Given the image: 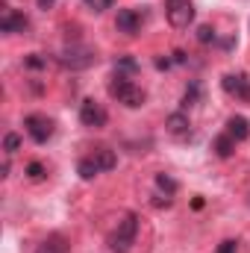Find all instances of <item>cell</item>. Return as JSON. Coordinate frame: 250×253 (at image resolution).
I'll list each match as a JSON object with an SVG mask.
<instances>
[{
    "mask_svg": "<svg viewBox=\"0 0 250 253\" xmlns=\"http://www.w3.org/2000/svg\"><path fill=\"white\" fill-rule=\"evenodd\" d=\"M227 132L236 138V141H245L250 135V121L245 118V115H233L230 121H227Z\"/></svg>",
    "mask_w": 250,
    "mask_h": 253,
    "instance_id": "cell-12",
    "label": "cell"
},
{
    "mask_svg": "<svg viewBox=\"0 0 250 253\" xmlns=\"http://www.w3.org/2000/svg\"><path fill=\"white\" fill-rule=\"evenodd\" d=\"M83 3H85V6H88L91 12H103V9H109V6H112L115 0H83Z\"/></svg>",
    "mask_w": 250,
    "mask_h": 253,
    "instance_id": "cell-23",
    "label": "cell"
},
{
    "mask_svg": "<svg viewBox=\"0 0 250 253\" xmlns=\"http://www.w3.org/2000/svg\"><path fill=\"white\" fill-rule=\"evenodd\" d=\"M109 94H112L118 103H124L126 109H138V106H144V100H147L144 88L135 85V83L126 80V77H115V80L109 83Z\"/></svg>",
    "mask_w": 250,
    "mask_h": 253,
    "instance_id": "cell-1",
    "label": "cell"
},
{
    "mask_svg": "<svg viewBox=\"0 0 250 253\" xmlns=\"http://www.w3.org/2000/svg\"><path fill=\"white\" fill-rule=\"evenodd\" d=\"M141 21H144V12H138V9H118L115 27H118V33H124V36H138Z\"/></svg>",
    "mask_w": 250,
    "mask_h": 253,
    "instance_id": "cell-8",
    "label": "cell"
},
{
    "mask_svg": "<svg viewBox=\"0 0 250 253\" xmlns=\"http://www.w3.org/2000/svg\"><path fill=\"white\" fill-rule=\"evenodd\" d=\"M27 27H30V21H27L24 12H18V9H12V6H3V15H0V33L15 36V33H24Z\"/></svg>",
    "mask_w": 250,
    "mask_h": 253,
    "instance_id": "cell-7",
    "label": "cell"
},
{
    "mask_svg": "<svg viewBox=\"0 0 250 253\" xmlns=\"http://www.w3.org/2000/svg\"><path fill=\"white\" fill-rule=\"evenodd\" d=\"M156 68H159V71H168V68H171V59H162V56H159V59H156Z\"/></svg>",
    "mask_w": 250,
    "mask_h": 253,
    "instance_id": "cell-25",
    "label": "cell"
},
{
    "mask_svg": "<svg viewBox=\"0 0 250 253\" xmlns=\"http://www.w3.org/2000/svg\"><path fill=\"white\" fill-rule=\"evenodd\" d=\"M197 100H200V83H197V80H191V83H188V88H186V94H183V109L194 106Z\"/></svg>",
    "mask_w": 250,
    "mask_h": 253,
    "instance_id": "cell-17",
    "label": "cell"
},
{
    "mask_svg": "<svg viewBox=\"0 0 250 253\" xmlns=\"http://www.w3.org/2000/svg\"><path fill=\"white\" fill-rule=\"evenodd\" d=\"M77 174H80L83 180H94V177L100 174V168H97V162H94L91 156H85V159L77 162Z\"/></svg>",
    "mask_w": 250,
    "mask_h": 253,
    "instance_id": "cell-16",
    "label": "cell"
},
{
    "mask_svg": "<svg viewBox=\"0 0 250 253\" xmlns=\"http://www.w3.org/2000/svg\"><path fill=\"white\" fill-rule=\"evenodd\" d=\"M115 71H118V77H129V74H138V71H141V65L135 62V59H132V56H118V59H115Z\"/></svg>",
    "mask_w": 250,
    "mask_h": 253,
    "instance_id": "cell-15",
    "label": "cell"
},
{
    "mask_svg": "<svg viewBox=\"0 0 250 253\" xmlns=\"http://www.w3.org/2000/svg\"><path fill=\"white\" fill-rule=\"evenodd\" d=\"M24 126H27V135H30L36 144H44V141L53 135V121L44 118V115H27V118H24Z\"/></svg>",
    "mask_w": 250,
    "mask_h": 253,
    "instance_id": "cell-5",
    "label": "cell"
},
{
    "mask_svg": "<svg viewBox=\"0 0 250 253\" xmlns=\"http://www.w3.org/2000/svg\"><path fill=\"white\" fill-rule=\"evenodd\" d=\"M18 147H21V138H18L15 132H6V138H3V150H6V153H15Z\"/></svg>",
    "mask_w": 250,
    "mask_h": 253,
    "instance_id": "cell-22",
    "label": "cell"
},
{
    "mask_svg": "<svg viewBox=\"0 0 250 253\" xmlns=\"http://www.w3.org/2000/svg\"><path fill=\"white\" fill-rule=\"evenodd\" d=\"M80 121H83V126L100 129V126H106L109 115H106V109H103L100 103H94V100H83V103H80Z\"/></svg>",
    "mask_w": 250,
    "mask_h": 253,
    "instance_id": "cell-6",
    "label": "cell"
},
{
    "mask_svg": "<svg viewBox=\"0 0 250 253\" xmlns=\"http://www.w3.org/2000/svg\"><path fill=\"white\" fill-rule=\"evenodd\" d=\"M212 150H215V156L230 159V156H233V150H236V138H233L230 132H224V135H218V138L212 141Z\"/></svg>",
    "mask_w": 250,
    "mask_h": 253,
    "instance_id": "cell-13",
    "label": "cell"
},
{
    "mask_svg": "<svg viewBox=\"0 0 250 253\" xmlns=\"http://www.w3.org/2000/svg\"><path fill=\"white\" fill-rule=\"evenodd\" d=\"M36 3H39V9H44V12H47V9H53V3H56V0H36Z\"/></svg>",
    "mask_w": 250,
    "mask_h": 253,
    "instance_id": "cell-26",
    "label": "cell"
},
{
    "mask_svg": "<svg viewBox=\"0 0 250 253\" xmlns=\"http://www.w3.org/2000/svg\"><path fill=\"white\" fill-rule=\"evenodd\" d=\"M165 15H168L171 27L183 30L194 21V3L191 0H165Z\"/></svg>",
    "mask_w": 250,
    "mask_h": 253,
    "instance_id": "cell-4",
    "label": "cell"
},
{
    "mask_svg": "<svg viewBox=\"0 0 250 253\" xmlns=\"http://www.w3.org/2000/svg\"><path fill=\"white\" fill-rule=\"evenodd\" d=\"M135 236H138V215L129 212V215H124V218L118 221V227H115V233H112V239H109L112 253H126L132 248Z\"/></svg>",
    "mask_w": 250,
    "mask_h": 253,
    "instance_id": "cell-3",
    "label": "cell"
},
{
    "mask_svg": "<svg viewBox=\"0 0 250 253\" xmlns=\"http://www.w3.org/2000/svg\"><path fill=\"white\" fill-rule=\"evenodd\" d=\"M27 177L39 183V180H44V177H47V168H44L42 162H30V165H27Z\"/></svg>",
    "mask_w": 250,
    "mask_h": 253,
    "instance_id": "cell-21",
    "label": "cell"
},
{
    "mask_svg": "<svg viewBox=\"0 0 250 253\" xmlns=\"http://www.w3.org/2000/svg\"><path fill=\"white\" fill-rule=\"evenodd\" d=\"M156 189L165 191V197H171V194H177V180H171L168 174H156Z\"/></svg>",
    "mask_w": 250,
    "mask_h": 253,
    "instance_id": "cell-18",
    "label": "cell"
},
{
    "mask_svg": "<svg viewBox=\"0 0 250 253\" xmlns=\"http://www.w3.org/2000/svg\"><path fill=\"white\" fill-rule=\"evenodd\" d=\"M236 251H239V242L236 239H227V242L218 245V253H236Z\"/></svg>",
    "mask_w": 250,
    "mask_h": 253,
    "instance_id": "cell-24",
    "label": "cell"
},
{
    "mask_svg": "<svg viewBox=\"0 0 250 253\" xmlns=\"http://www.w3.org/2000/svg\"><path fill=\"white\" fill-rule=\"evenodd\" d=\"M221 88H224L227 94L239 97V100H250V80H248V74H227V77L221 80Z\"/></svg>",
    "mask_w": 250,
    "mask_h": 253,
    "instance_id": "cell-9",
    "label": "cell"
},
{
    "mask_svg": "<svg viewBox=\"0 0 250 253\" xmlns=\"http://www.w3.org/2000/svg\"><path fill=\"white\" fill-rule=\"evenodd\" d=\"M197 42H200V44H215V42H218V33H215V27H209V24L197 27Z\"/></svg>",
    "mask_w": 250,
    "mask_h": 253,
    "instance_id": "cell-19",
    "label": "cell"
},
{
    "mask_svg": "<svg viewBox=\"0 0 250 253\" xmlns=\"http://www.w3.org/2000/svg\"><path fill=\"white\" fill-rule=\"evenodd\" d=\"M91 159L97 162L100 171H112V168L118 165V156H115V150H109V147H97V150L91 153Z\"/></svg>",
    "mask_w": 250,
    "mask_h": 253,
    "instance_id": "cell-14",
    "label": "cell"
},
{
    "mask_svg": "<svg viewBox=\"0 0 250 253\" xmlns=\"http://www.w3.org/2000/svg\"><path fill=\"white\" fill-rule=\"evenodd\" d=\"M165 126H168V132H171V135H177V138L188 135V129H191V124H188V115H186V112H174V115H168Z\"/></svg>",
    "mask_w": 250,
    "mask_h": 253,
    "instance_id": "cell-11",
    "label": "cell"
},
{
    "mask_svg": "<svg viewBox=\"0 0 250 253\" xmlns=\"http://www.w3.org/2000/svg\"><path fill=\"white\" fill-rule=\"evenodd\" d=\"M68 251H71V245H68V239H65V236H59V233L47 236V239L36 248V253H68Z\"/></svg>",
    "mask_w": 250,
    "mask_h": 253,
    "instance_id": "cell-10",
    "label": "cell"
},
{
    "mask_svg": "<svg viewBox=\"0 0 250 253\" xmlns=\"http://www.w3.org/2000/svg\"><path fill=\"white\" fill-rule=\"evenodd\" d=\"M24 65H27L30 71H42V68H47V56H42V53H30V56H24Z\"/></svg>",
    "mask_w": 250,
    "mask_h": 253,
    "instance_id": "cell-20",
    "label": "cell"
},
{
    "mask_svg": "<svg viewBox=\"0 0 250 253\" xmlns=\"http://www.w3.org/2000/svg\"><path fill=\"white\" fill-rule=\"evenodd\" d=\"M94 62H97L94 47L80 44V42L68 44V47L62 50V56H59V65H62V68H68V71H85V68H91Z\"/></svg>",
    "mask_w": 250,
    "mask_h": 253,
    "instance_id": "cell-2",
    "label": "cell"
},
{
    "mask_svg": "<svg viewBox=\"0 0 250 253\" xmlns=\"http://www.w3.org/2000/svg\"><path fill=\"white\" fill-rule=\"evenodd\" d=\"M174 62H180V65H183V62H188V56L183 53V50H177V53H174Z\"/></svg>",
    "mask_w": 250,
    "mask_h": 253,
    "instance_id": "cell-27",
    "label": "cell"
}]
</instances>
